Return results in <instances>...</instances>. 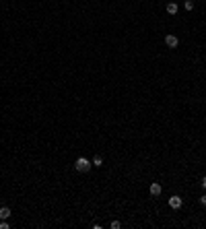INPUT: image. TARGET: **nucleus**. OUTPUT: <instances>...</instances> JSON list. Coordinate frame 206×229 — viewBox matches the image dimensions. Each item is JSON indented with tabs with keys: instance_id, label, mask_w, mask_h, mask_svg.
Segmentation results:
<instances>
[{
	"instance_id": "9b49d317",
	"label": "nucleus",
	"mask_w": 206,
	"mask_h": 229,
	"mask_svg": "<svg viewBox=\"0 0 206 229\" xmlns=\"http://www.w3.org/2000/svg\"><path fill=\"white\" fill-rule=\"evenodd\" d=\"M200 204H202V206H206V194L202 196V198H200Z\"/></svg>"
},
{
	"instance_id": "0eeeda50",
	"label": "nucleus",
	"mask_w": 206,
	"mask_h": 229,
	"mask_svg": "<svg viewBox=\"0 0 206 229\" xmlns=\"http://www.w3.org/2000/svg\"><path fill=\"white\" fill-rule=\"evenodd\" d=\"M93 165H95V167H101V165H103V159L99 157V155H97V157L93 159Z\"/></svg>"
},
{
	"instance_id": "7ed1b4c3",
	"label": "nucleus",
	"mask_w": 206,
	"mask_h": 229,
	"mask_svg": "<svg viewBox=\"0 0 206 229\" xmlns=\"http://www.w3.org/2000/svg\"><path fill=\"white\" fill-rule=\"evenodd\" d=\"M148 192H151V196H159L161 192H163V186H161L159 182H153L151 188H148Z\"/></svg>"
},
{
	"instance_id": "6e6552de",
	"label": "nucleus",
	"mask_w": 206,
	"mask_h": 229,
	"mask_svg": "<svg viewBox=\"0 0 206 229\" xmlns=\"http://www.w3.org/2000/svg\"><path fill=\"white\" fill-rule=\"evenodd\" d=\"M183 6H186V10H192V9H194V2H192V0H186V4H183Z\"/></svg>"
},
{
	"instance_id": "f03ea898",
	"label": "nucleus",
	"mask_w": 206,
	"mask_h": 229,
	"mask_svg": "<svg viewBox=\"0 0 206 229\" xmlns=\"http://www.w3.org/2000/svg\"><path fill=\"white\" fill-rule=\"evenodd\" d=\"M165 43H167L169 48H177V45H179V39H177V35L167 33V35H165Z\"/></svg>"
},
{
	"instance_id": "423d86ee",
	"label": "nucleus",
	"mask_w": 206,
	"mask_h": 229,
	"mask_svg": "<svg viewBox=\"0 0 206 229\" xmlns=\"http://www.w3.org/2000/svg\"><path fill=\"white\" fill-rule=\"evenodd\" d=\"M177 9H179V6H177L175 2H169V4H167V13H169V15H175Z\"/></svg>"
},
{
	"instance_id": "f8f14e48",
	"label": "nucleus",
	"mask_w": 206,
	"mask_h": 229,
	"mask_svg": "<svg viewBox=\"0 0 206 229\" xmlns=\"http://www.w3.org/2000/svg\"><path fill=\"white\" fill-rule=\"evenodd\" d=\"M200 184H202V188H206V176L202 178V182H200Z\"/></svg>"
},
{
	"instance_id": "1a4fd4ad",
	"label": "nucleus",
	"mask_w": 206,
	"mask_h": 229,
	"mask_svg": "<svg viewBox=\"0 0 206 229\" xmlns=\"http://www.w3.org/2000/svg\"><path fill=\"white\" fill-rule=\"evenodd\" d=\"M0 229H9V223H6V219H2V223H0Z\"/></svg>"
},
{
	"instance_id": "9d476101",
	"label": "nucleus",
	"mask_w": 206,
	"mask_h": 229,
	"mask_svg": "<svg viewBox=\"0 0 206 229\" xmlns=\"http://www.w3.org/2000/svg\"><path fill=\"white\" fill-rule=\"evenodd\" d=\"M120 225H122L120 221H113V223H112V229H120Z\"/></svg>"
},
{
	"instance_id": "20e7f679",
	"label": "nucleus",
	"mask_w": 206,
	"mask_h": 229,
	"mask_svg": "<svg viewBox=\"0 0 206 229\" xmlns=\"http://www.w3.org/2000/svg\"><path fill=\"white\" fill-rule=\"evenodd\" d=\"M169 206H171V209H179L181 206V198L179 196H171V198H169Z\"/></svg>"
},
{
	"instance_id": "f257e3e1",
	"label": "nucleus",
	"mask_w": 206,
	"mask_h": 229,
	"mask_svg": "<svg viewBox=\"0 0 206 229\" xmlns=\"http://www.w3.org/2000/svg\"><path fill=\"white\" fill-rule=\"evenodd\" d=\"M91 167H93V163L89 161V159H85V157H78V159H76V163H74V169H76V171H80V173L89 171Z\"/></svg>"
},
{
	"instance_id": "39448f33",
	"label": "nucleus",
	"mask_w": 206,
	"mask_h": 229,
	"mask_svg": "<svg viewBox=\"0 0 206 229\" xmlns=\"http://www.w3.org/2000/svg\"><path fill=\"white\" fill-rule=\"evenodd\" d=\"M10 217V209L9 206H2V209H0V219H9Z\"/></svg>"
}]
</instances>
